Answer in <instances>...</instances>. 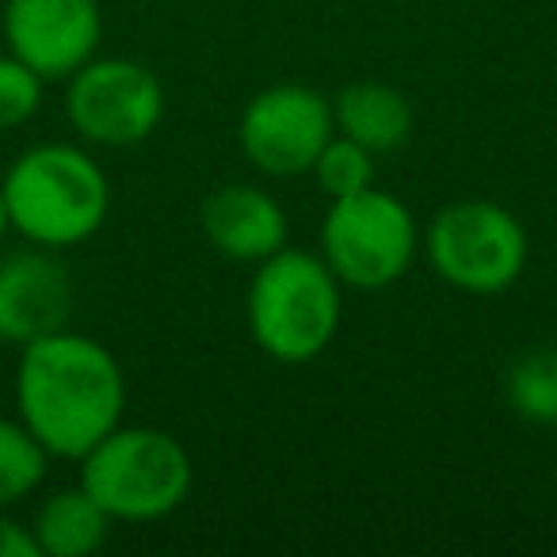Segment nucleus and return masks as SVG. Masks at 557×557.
I'll return each instance as SVG.
<instances>
[{
    "mask_svg": "<svg viewBox=\"0 0 557 557\" xmlns=\"http://www.w3.org/2000/svg\"><path fill=\"white\" fill-rule=\"evenodd\" d=\"M65 119L92 146H138L161 126L164 85L134 58H88L65 85Z\"/></svg>",
    "mask_w": 557,
    "mask_h": 557,
    "instance_id": "0eeeda50",
    "label": "nucleus"
},
{
    "mask_svg": "<svg viewBox=\"0 0 557 557\" xmlns=\"http://www.w3.org/2000/svg\"><path fill=\"white\" fill-rule=\"evenodd\" d=\"M336 134L333 100L310 85H271L240 111L237 141L245 161L263 176H302Z\"/></svg>",
    "mask_w": 557,
    "mask_h": 557,
    "instance_id": "6e6552de",
    "label": "nucleus"
},
{
    "mask_svg": "<svg viewBox=\"0 0 557 557\" xmlns=\"http://www.w3.org/2000/svg\"><path fill=\"white\" fill-rule=\"evenodd\" d=\"M310 172L318 176V187L329 199H348V195L374 187V153L344 134H333Z\"/></svg>",
    "mask_w": 557,
    "mask_h": 557,
    "instance_id": "dca6fc26",
    "label": "nucleus"
},
{
    "mask_svg": "<svg viewBox=\"0 0 557 557\" xmlns=\"http://www.w3.org/2000/svg\"><path fill=\"white\" fill-rule=\"evenodd\" d=\"M417 218L397 195L367 187L348 199H333L321 222V260L341 287L386 290L417 260Z\"/></svg>",
    "mask_w": 557,
    "mask_h": 557,
    "instance_id": "423d86ee",
    "label": "nucleus"
},
{
    "mask_svg": "<svg viewBox=\"0 0 557 557\" xmlns=\"http://www.w3.org/2000/svg\"><path fill=\"white\" fill-rule=\"evenodd\" d=\"M111 523L115 519L77 481L70 488H54L39 504L32 519V534L42 557H88L108 542Z\"/></svg>",
    "mask_w": 557,
    "mask_h": 557,
    "instance_id": "ddd939ff",
    "label": "nucleus"
},
{
    "mask_svg": "<svg viewBox=\"0 0 557 557\" xmlns=\"http://www.w3.org/2000/svg\"><path fill=\"white\" fill-rule=\"evenodd\" d=\"M81 485L119 523H153L191 496L195 466L164 428L119 424L81 458Z\"/></svg>",
    "mask_w": 557,
    "mask_h": 557,
    "instance_id": "20e7f679",
    "label": "nucleus"
},
{
    "mask_svg": "<svg viewBox=\"0 0 557 557\" xmlns=\"http://www.w3.org/2000/svg\"><path fill=\"white\" fill-rule=\"evenodd\" d=\"M73 302V275L54 248H20L0 256V341L32 344L58 329H70Z\"/></svg>",
    "mask_w": 557,
    "mask_h": 557,
    "instance_id": "9d476101",
    "label": "nucleus"
},
{
    "mask_svg": "<svg viewBox=\"0 0 557 557\" xmlns=\"http://www.w3.org/2000/svg\"><path fill=\"white\" fill-rule=\"evenodd\" d=\"M12 230L39 248H73L96 237L108 222L111 184L88 149L42 141L9 164L4 180Z\"/></svg>",
    "mask_w": 557,
    "mask_h": 557,
    "instance_id": "f03ea898",
    "label": "nucleus"
},
{
    "mask_svg": "<svg viewBox=\"0 0 557 557\" xmlns=\"http://www.w3.org/2000/svg\"><path fill=\"white\" fill-rule=\"evenodd\" d=\"M508 405L527 424H557V351H527L508 367Z\"/></svg>",
    "mask_w": 557,
    "mask_h": 557,
    "instance_id": "2eb2a0df",
    "label": "nucleus"
},
{
    "mask_svg": "<svg viewBox=\"0 0 557 557\" xmlns=\"http://www.w3.org/2000/svg\"><path fill=\"white\" fill-rule=\"evenodd\" d=\"M202 233L207 240L237 263H260L287 245L290 222L275 195L256 184H225L202 202Z\"/></svg>",
    "mask_w": 557,
    "mask_h": 557,
    "instance_id": "9b49d317",
    "label": "nucleus"
},
{
    "mask_svg": "<svg viewBox=\"0 0 557 557\" xmlns=\"http://www.w3.org/2000/svg\"><path fill=\"white\" fill-rule=\"evenodd\" d=\"M0 557H42L35 546L32 523L12 519L9 508H0Z\"/></svg>",
    "mask_w": 557,
    "mask_h": 557,
    "instance_id": "a211bd4d",
    "label": "nucleus"
},
{
    "mask_svg": "<svg viewBox=\"0 0 557 557\" xmlns=\"http://www.w3.org/2000/svg\"><path fill=\"white\" fill-rule=\"evenodd\" d=\"M126 374L108 344L58 329L24 344L16 363V417L50 458L81 462L123 424Z\"/></svg>",
    "mask_w": 557,
    "mask_h": 557,
    "instance_id": "f257e3e1",
    "label": "nucleus"
},
{
    "mask_svg": "<svg viewBox=\"0 0 557 557\" xmlns=\"http://www.w3.org/2000/svg\"><path fill=\"white\" fill-rule=\"evenodd\" d=\"M50 470V455L24 420L0 417V508L27 500L42 485Z\"/></svg>",
    "mask_w": 557,
    "mask_h": 557,
    "instance_id": "4468645a",
    "label": "nucleus"
},
{
    "mask_svg": "<svg viewBox=\"0 0 557 557\" xmlns=\"http://www.w3.org/2000/svg\"><path fill=\"white\" fill-rule=\"evenodd\" d=\"M424 256L447 287L473 298L504 295L527 271V230L508 207L485 199L450 202L428 222Z\"/></svg>",
    "mask_w": 557,
    "mask_h": 557,
    "instance_id": "39448f33",
    "label": "nucleus"
},
{
    "mask_svg": "<svg viewBox=\"0 0 557 557\" xmlns=\"http://www.w3.org/2000/svg\"><path fill=\"white\" fill-rule=\"evenodd\" d=\"M344 287L318 252L283 245L256 263L248 333L275 363H313L341 333Z\"/></svg>",
    "mask_w": 557,
    "mask_h": 557,
    "instance_id": "7ed1b4c3",
    "label": "nucleus"
},
{
    "mask_svg": "<svg viewBox=\"0 0 557 557\" xmlns=\"http://www.w3.org/2000/svg\"><path fill=\"white\" fill-rule=\"evenodd\" d=\"M333 123L336 134L359 141L374 157L394 153L412 138L409 96L382 81H356V85L341 88L333 100Z\"/></svg>",
    "mask_w": 557,
    "mask_h": 557,
    "instance_id": "f8f14e48",
    "label": "nucleus"
},
{
    "mask_svg": "<svg viewBox=\"0 0 557 557\" xmlns=\"http://www.w3.org/2000/svg\"><path fill=\"white\" fill-rule=\"evenodd\" d=\"M42 88L47 81L32 65H24L16 54H0V131L32 123L42 108Z\"/></svg>",
    "mask_w": 557,
    "mask_h": 557,
    "instance_id": "f3484780",
    "label": "nucleus"
},
{
    "mask_svg": "<svg viewBox=\"0 0 557 557\" xmlns=\"http://www.w3.org/2000/svg\"><path fill=\"white\" fill-rule=\"evenodd\" d=\"M0 27L9 54L42 81H70L100 50L103 12L96 0H4Z\"/></svg>",
    "mask_w": 557,
    "mask_h": 557,
    "instance_id": "1a4fd4ad",
    "label": "nucleus"
},
{
    "mask_svg": "<svg viewBox=\"0 0 557 557\" xmlns=\"http://www.w3.org/2000/svg\"><path fill=\"white\" fill-rule=\"evenodd\" d=\"M12 233V218H9V202H4V187H0V245Z\"/></svg>",
    "mask_w": 557,
    "mask_h": 557,
    "instance_id": "6ab92c4d",
    "label": "nucleus"
}]
</instances>
